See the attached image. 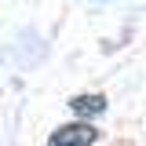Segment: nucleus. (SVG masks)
I'll use <instances>...</instances> for the list:
<instances>
[{"instance_id":"f257e3e1","label":"nucleus","mask_w":146,"mask_h":146,"mask_svg":"<svg viewBox=\"0 0 146 146\" xmlns=\"http://www.w3.org/2000/svg\"><path fill=\"white\" fill-rule=\"evenodd\" d=\"M95 135H99V131L91 124H62L51 139H48V146H91Z\"/></svg>"},{"instance_id":"f03ea898","label":"nucleus","mask_w":146,"mask_h":146,"mask_svg":"<svg viewBox=\"0 0 146 146\" xmlns=\"http://www.w3.org/2000/svg\"><path fill=\"white\" fill-rule=\"evenodd\" d=\"M70 106L80 117H99V113H106V99L102 95H77V99H70Z\"/></svg>"}]
</instances>
